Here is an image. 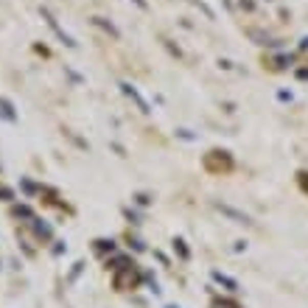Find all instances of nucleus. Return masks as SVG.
I'll return each mask as SVG.
<instances>
[{
  "label": "nucleus",
  "mask_w": 308,
  "mask_h": 308,
  "mask_svg": "<svg viewBox=\"0 0 308 308\" xmlns=\"http://www.w3.org/2000/svg\"><path fill=\"white\" fill-rule=\"evenodd\" d=\"M121 87H123V93H126V96H129V98H132V101H135V104H138V106H140V112H151V109H149V104H146V98H143V96H140V93H138V90H135V87H132V84H126V81H123V84H121Z\"/></svg>",
  "instance_id": "f257e3e1"
},
{
  "label": "nucleus",
  "mask_w": 308,
  "mask_h": 308,
  "mask_svg": "<svg viewBox=\"0 0 308 308\" xmlns=\"http://www.w3.org/2000/svg\"><path fill=\"white\" fill-rule=\"evenodd\" d=\"M218 210H222V213H227V216H233L235 222H241V224H250V216H244V213L233 210V207H227V205H218Z\"/></svg>",
  "instance_id": "f03ea898"
},
{
  "label": "nucleus",
  "mask_w": 308,
  "mask_h": 308,
  "mask_svg": "<svg viewBox=\"0 0 308 308\" xmlns=\"http://www.w3.org/2000/svg\"><path fill=\"white\" fill-rule=\"evenodd\" d=\"M34 233H37L39 238H45V241H48L51 235H53V230L48 227V224H39V222H34Z\"/></svg>",
  "instance_id": "7ed1b4c3"
},
{
  "label": "nucleus",
  "mask_w": 308,
  "mask_h": 308,
  "mask_svg": "<svg viewBox=\"0 0 308 308\" xmlns=\"http://www.w3.org/2000/svg\"><path fill=\"white\" fill-rule=\"evenodd\" d=\"M14 216H23V218H34V213L28 207H14Z\"/></svg>",
  "instance_id": "20e7f679"
}]
</instances>
